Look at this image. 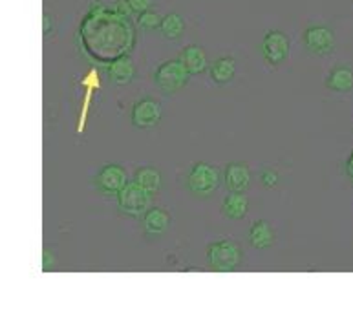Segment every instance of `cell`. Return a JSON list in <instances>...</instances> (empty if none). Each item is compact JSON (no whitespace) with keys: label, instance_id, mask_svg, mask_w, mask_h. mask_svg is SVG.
<instances>
[{"label":"cell","instance_id":"obj_1","mask_svg":"<svg viewBox=\"0 0 353 309\" xmlns=\"http://www.w3.org/2000/svg\"><path fill=\"white\" fill-rule=\"evenodd\" d=\"M79 42L86 57L110 64L132 50L134 28L127 15L95 4L81 22Z\"/></svg>","mask_w":353,"mask_h":309},{"label":"cell","instance_id":"obj_2","mask_svg":"<svg viewBox=\"0 0 353 309\" xmlns=\"http://www.w3.org/2000/svg\"><path fill=\"white\" fill-rule=\"evenodd\" d=\"M207 263L216 272L236 271L242 263V249L232 240L214 241L207 247Z\"/></svg>","mask_w":353,"mask_h":309},{"label":"cell","instance_id":"obj_3","mask_svg":"<svg viewBox=\"0 0 353 309\" xmlns=\"http://www.w3.org/2000/svg\"><path fill=\"white\" fill-rule=\"evenodd\" d=\"M190 79V72L187 70L181 59H170L165 61L163 64H159L156 74H154V83L165 95H172L179 90H183L187 86Z\"/></svg>","mask_w":353,"mask_h":309},{"label":"cell","instance_id":"obj_4","mask_svg":"<svg viewBox=\"0 0 353 309\" xmlns=\"http://www.w3.org/2000/svg\"><path fill=\"white\" fill-rule=\"evenodd\" d=\"M218 185H220V172L216 167L200 161L190 168L189 178H187V189L194 196H200V198L212 196L218 190Z\"/></svg>","mask_w":353,"mask_h":309},{"label":"cell","instance_id":"obj_5","mask_svg":"<svg viewBox=\"0 0 353 309\" xmlns=\"http://www.w3.org/2000/svg\"><path fill=\"white\" fill-rule=\"evenodd\" d=\"M150 198H152V194L143 189L141 185L134 179V181H128L123 187L121 192L117 194V207H119L123 215L137 218V216H143L148 210Z\"/></svg>","mask_w":353,"mask_h":309},{"label":"cell","instance_id":"obj_6","mask_svg":"<svg viewBox=\"0 0 353 309\" xmlns=\"http://www.w3.org/2000/svg\"><path fill=\"white\" fill-rule=\"evenodd\" d=\"M127 183V170H125L121 165H116V163L105 165L99 172L95 174L94 178V187L97 189V192H101L103 196H117Z\"/></svg>","mask_w":353,"mask_h":309},{"label":"cell","instance_id":"obj_7","mask_svg":"<svg viewBox=\"0 0 353 309\" xmlns=\"http://www.w3.org/2000/svg\"><path fill=\"white\" fill-rule=\"evenodd\" d=\"M262 55L269 64H282L290 57V39L284 32L271 30L262 41Z\"/></svg>","mask_w":353,"mask_h":309},{"label":"cell","instance_id":"obj_8","mask_svg":"<svg viewBox=\"0 0 353 309\" xmlns=\"http://www.w3.org/2000/svg\"><path fill=\"white\" fill-rule=\"evenodd\" d=\"M304 44L307 52L315 55H327L335 50V35L327 26H311L304 32Z\"/></svg>","mask_w":353,"mask_h":309},{"label":"cell","instance_id":"obj_9","mask_svg":"<svg viewBox=\"0 0 353 309\" xmlns=\"http://www.w3.org/2000/svg\"><path fill=\"white\" fill-rule=\"evenodd\" d=\"M161 119V106L156 99H139L132 108V125L136 128H152Z\"/></svg>","mask_w":353,"mask_h":309},{"label":"cell","instance_id":"obj_10","mask_svg":"<svg viewBox=\"0 0 353 309\" xmlns=\"http://www.w3.org/2000/svg\"><path fill=\"white\" fill-rule=\"evenodd\" d=\"M223 176H225V185L229 190H232V192H245L248 190L249 181H251V172H249V167L245 163H229Z\"/></svg>","mask_w":353,"mask_h":309},{"label":"cell","instance_id":"obj_11","mask_svg":"<svg viewBox=\"0 0 353 309\" xmlns=\"http://www.w3.org/2000/svg\"><path fill=\"white\" fill-rule=\"evenodd\" d=\"M143 231L148 236H161L169 231L170 227V215L167 210L152 207L143 215Z\"/></svg>","mask_w":353,"mask_h":309},{"label":"cell","instance_id":"obj_12","mask_svg":"<svg viewBox=\"0 0 353 309\" xmlns=\"http://www.w3.org/2000/svg\"><path fill=\"white\" fill-rule=\"evenodd\" d=\"M106 74H108V79L112 83L117 84V86H125L134 79V74H136V68H134L132 59L128 55H123V57L112 61L108 66H106Z\"/></svg>","mask_w":353,"mask_h":309},{"label":"cell","instance_id":"obj_13","mask_svg":"<svg viewBox=\"0 0 353 309\" xmlns=\"http://www.w3.org/2000/svg\"><path fill=\"white\" fill-rule=\"evenodd\" d=\"M249 199L243 192H229L225 199L221 201V212L229 218V220H242L243 216L248 215Z\"/></svg>","mask_w":353,"mask_h":309},{"label":"cell","instance_id":"obj_14","mask_svg":"<svg viewBox=\"0 0 353 309\" xmlns=\"http://www.w3.org/2000/svg\"><path fill=\"white\" fill-rule=\"evenodd\" d=\"M179 59H181V63L187 66V70L190 72V75H200L207 70L205 52H203L200 46H196V44L185 46L183 50H181V55H179Z\"/></svg>","mask_w":353,"mask_h":309},{"label":"cell","instance_id":"obj_15","mask_svg":"<svg viewBox=\"0 0 353 309\" xmlns=\"http://www.w3.org/2000/svg\"><path fill=\"white\" fill-rule=\"evenodd\" d=\"M249 243L254 249H269L274 243V231L265 220H259L249 229Z\"/></svg>","mask_w":353,"mask_h":309},{"label":"cell","instance_id":"obj_16","mask_svg":"<svg viewBox=\"0 0 353 309\" xmlns=\"http://www.w3.org/2000/svg\"><path fill=\"white\" fill-rule=\"evenodd\" d=\"M326 86L333 92H350L353 88V70L348 66H335L327 74Z\"/></svg>","mask_w":353,"mask_h":309},{"label":"cell","instance_id":"obj_17","mask_svg":"<svg viewBox=\"0 0 353 309\" xmlns=\"http://www.w3.org/2000/svg\"><path fill=\"white\" fill-rule=\"evenodd\" d=\"M211 79L216 84H227L229 81H232L234 77V72H236V64H234V59L232 57H221L218 61H214L211 66Z\"/></svg>","mask_w":353,"mask_h":309},{"label":"cell","instance_id":"obj_18","mask_svg":"<svg viewBox=\"0 0 353 309\" xmlns=\"http://www.w3.org/2000/svg\"><path fill=\"white\" fill-rule=\"evenodd\" d=\"M134 179L150 194H156L161 187V174H159L158 168L154 167H139L136 170Z\"/></svg>","mask_w":353,"mask_h":309},{"label":"cell","instance_id":"obj_19","mask_svg":"<svg viewBox=\"0 0 353 309\" xmlns=\"http://www.w3.org/2000/svg\"><path fill=\"white\" fill-rule=\"evenodd\" d=\"M159 32L165 39H179L185 32V22L181 19V15L178 13H169L167 17H163V22H161V28Z\"/></svg>","mask_w":353,"mask_h":309},{"label":"cell","instance_id":"obj_20","mask_svg":"<svg viewBox=\"0 0 353 309\" xmlns=\"http://www.w3.org/2000/svg\"><path fill=\"white\" fill-rule=\"evenodd\" d=\"M161 22H163V17H159L156 11H145V13H139L137 17V26L141 30H147V32H152V30H159L161 28Z\"/></svg>","mask_w":353,"mask_h":309},{"label":"cell","instance_id":"obj_21","mask_svg":"<svg viewBox=\"0 0 353 309\" xmlns=\"http://www.w3.org/2000/svg\"><path fill=\"white\" fill-rule=\"evenodd\" d=\"M128 8L134 11V13H145V11L150 10V6H152V0H127Z\"/></svg>","mask_w":353,"mask_h":309},{"label":"cell","instance_id":"obj_22","mask_svg":"<svg viewBox=\"0 0 353 309\" xmlns=\"http://www.w3.org/2000/svg\"><path fill=\"white\" fill-rule=\"evenodd\" d=\"M260 181H262L264 187H274L276 181H279V176H276L274 170H264V172L260 174Z\"/></svg>","mask_w":353,"mask_h":309},{"label":"cell","instance_id":"obj_23","mask_svg":"<svg viewBox=\"0 0 353 309\" xmlns=\"http://www.w3.org/2000/svg\"><path fill=\"white\" fill-rule=\"evenodd\" d=\"M346 174H348V178L353 179V152L348 157V161H346Z\"/></svg>","mask_w":353,"mask_h":309},{"label":"cell","instance_id":"obj_24","mask_svg":"<svg viewBox=\"0 0 353 309\" xmlns=\"http://www.w3.org/2000/svg\"><path fill=\"white\" fill-rule=\"evenodd\" d=\"M48 26L52 28V19H50V15H44V33L48 35Z\"/></svg>","mask_w":353,"mask_h":309}]
</instances>
